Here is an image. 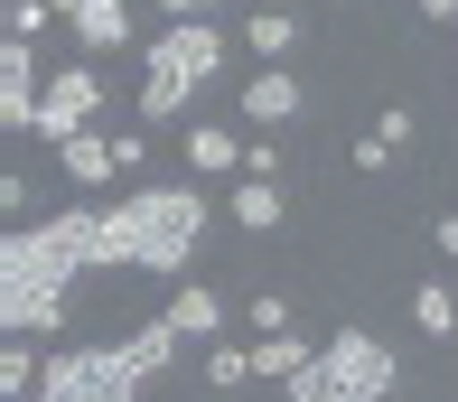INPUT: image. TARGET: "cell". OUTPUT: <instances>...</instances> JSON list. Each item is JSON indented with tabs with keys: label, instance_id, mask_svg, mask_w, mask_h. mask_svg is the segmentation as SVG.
Here are the masks:
<instances>
[{
	"label": "cell",
	"instance_id": "1",
	"mask_svg": "<svg viewBox=\"0 0 458 402\" xmlns=\"http://www.w3.org/2000/svg\"><path fill=\"white\" fill-rule=\"evenodd\" d=\"M206 244V187L197 178H169V187H122L113 206H85V252L94 271H159L178 281Z\"/></svg>",
	"mask_w": 458,
	"mask_h": 402
},
{
	"label": "cell",
	"instance_id": "2",
	"mask_svg": "<svg viewBox=\"0 0 458 402\" xmlns=\"http://www.w3.org/2000/svg\"><path fill=\"white\" fill-rule=\"evenodd\" d=\"M94 271L85 252V206H56L0 235V328L10 337H56L66 328V290Z\"/></svg>",
	"mask_w": 458,
	"mask_h": 402
},
{
	"label": "cell",
	"instance_id": "3",
	"mask_svg": "<svg viewBox=\"0 0 458 402\" xmlns=\"http://www.w3.org/2000/svg\"><path fill=\"white\" fill-rule=\"evenodd\" d=\"M216 75H225V29L216 19H159L150 56H140V132L178 122Z\"/></svg>",
	"mask_w": 458,
	"mask_h": 402
},
{
	"label": "cell",
	"instance_id": "4",
	"mask_svg": "<svg viewBox=\"0 0 458 402\" xmlns=\"http://www.w3.org/2000/svg\"><path fill=\"white\" fill-rule=\"evenodd\" d=\"M140 384L150 374L131 365V346H56L47 374H38V402H140Z\"/></svg>",
	"mask_w": 458,
	"mask_h": 402
},
{
	"label": "cell",
	"instance_id": "5",
	"mask_svg": "<svg viewBox=\"0 0 458 402\" xmlns=\"http://www.w3.org/2000/svg\"><path fill=\"white\" fill-rule=\"evenodd\" d=\"M318 365H327V384H337L346 402H393V393H403V365H393V346H384V337H365L356 319L327 328Z\"/></svg>",
	"mask_w": 458,
	"mask_h": 402
},
{
	"label": "cell",
	"instance_id": "6",
	"mask_svg": "<svg viewBox=\"0 0 458 402\" xmlns=\"http://www.w3.org/2000/svg\"><path fill=\"white\" fill-rule=\"evenodd\" d=\"M103 94H113L103 56H75V66H56V75H47V103H38V141H56V150H66V141L103 113Z\"/></svg>",
	"mask_w": 458,
	"mask_h": 402
},
{
	"label": "cell",
	"instance_id": "7",
	"mask_svg": "<svg viewBox=\"0 0 458 402\" xmlns=\"http://www.w3.org/2000/svg\"><path fill=\"white\" fill-rule=\"evenodd\" d=\"M38 103H47V56L29 38H0V132H38Z\"/></svg>",
	"mask_w": 458,
	"mask_h": 402
},
{
	"label": "cell",
	"instance_id": "8",
	"mask_svg": "<svg viewBox=\"0 0 458 402\" xmlns=\"http://www.w3.org/2000/svg\"><path fill=\"white\" fill-rule=\"evenodd\" d=\"M300 113H309V84L290 66H253L243 75V122H253V132H281V122H300Z\"/></svg>",
	"mask_w": 458,
	"mask_h": 402
},
{
	"label": "cell",
	"instance_id": "9",
	"mask_svg": "<svg viewBox=\"0 0 458 402\" xmlns=\"http://www.w3.org/2000/svg\"><path fill=\"white\" fill-rule=\"evenodd\" d=\"M56 19L85 38V56H122L131 47V0H56Z\"/></svg>",
	"mask_w": 458,
	"mask_h": 402
},
{
	"label": "cell",
	"instance_id": "10",
	"mask_svg": "<svg viewBox=\"0 0 458 402\" xmlns=\"http://www.w3.org/2000/svg\"><path fill=\"white\" fill-rule=\"evenodd\" d=\"M243 122H187L178 132V150H187V168H197V178H243Z\"/></svg>",
	"mask_w": 458,
	"mask_h": 402
},
{
	"label": "cell",
	"instance_id": "11",
	"mask_svg": "<svg viewBox=\"0 0 458 402\" xmlns=\"http://www.w3.org/2000/svg\"><path fill=\"white\" fill-rule=\"evenodd\" d=\"M169 328L187 337V346H216V337H225V290L216 281H178L169 290Z\"/></svg>",
	"mask_w": 458,
	"mask_h": 402
},
{
	"label": "cell",
	"instance_id": "12",
	"mask_svg": "<svg viewBox=\"0 0 458 402\" xmlns=\"http://www.w3.org/2000/svg\"><path fill=\"white\" fill-rule=\"evenodd\" d=\"M56 168H66V178L85 187V197H103V187L122 178V141H113V132H75L66 150H56Z\"/></svg>",
	"mask_w": 458,
	"mask_h": 402
},
{
	"label": "cell",
	"instance_id": "13",
	"mask_svg": "<svg viewBox=\"0 0 458 402\" xmlns=\"http://www.w3.org/2000/svg\"><path fill=\"white\" fill-rule=\"evenodd\" d=\"M225 216H234L243 235H281L290 197H281V178H234V197H225Z\"/></svg>",
	"mask_w": 458,
	"mask_h": 402
},
{
	"label": "cell",
	"instance_id": "14",
	"mask_svg": "<svg viewBox=\"0 0 458 402\" xmlns=\"http://www.w3.org/2000/svg\"><path fill=\"white\" fill-rule=\"evenodd\" d=\"M300 365H318V346H309L300 328H281V337H253V384H290Z\"/></svg>",
	"mask_w": 458,
	"mask_h": 402
},
{
	"label": "cell",
	"instance_id": "15",
	"mask_svg": "<svg viewBox=\"0 0 458 402\" xmlns=\"http://www.w3.org/2000/svg\"><path fill=\"white\" fill-rule=\"evenodd\" d=\"M243 47H253L262 66H281V56L300 47V10H243Z\"/></svg>",
	"mask_w": 458,
	"mask_h": 402
},
{
	"label": "cell",
	"instance_id": "16",
	"mask_svg": "<svg viewBox=\"0 0 458 402\" xmlns=\"http://www.w3.org/2000/svg\"><path fill=\"white\" fill-rule=\"evenodd\" d=\"M411 328H421L430 346H449L458 337V290L449 281H411Z\"/></svg>",
	"mask_w": 458,
	"mask_h": 402
},
{
	"label": "cell",
	"instance_id": "17",
	"mask_svg": "<svg viewBox=\"0 0 458 402\" xmlns=\"http://www.w3.org/2000/svg\"><path fill=\"white\" fill-rule=\"evenodd\" d=\"M38 374H47L38 337H10V346H0V402H38Z\"/></svg>",
	"mask_w": 458,
	"mask_h": 402
},
{
	"label": "cell",
	"instance_id": "18",
	"mask_svg": "<svg viewBox=\"0 0 458 402\" xmlns=\"http://www.w3.org/2000/svg\"><path fill=\"white\" fill-rule=\"evenodd\" d=\"M197 374H206V393H234V384H253V346L216 337V346H197Z\"/></svg>",
	"mask_w": 458,
	"mask_h": 402
},
{
	"label": "cell",
	"instance_id": "19",
	"mask_svg": "<svg viewBox=\"0 0 458 402\" xmlns=\"http://www.w3.org/2000/svg\"><path fill=\"white\" fill-rule=\"evenodd\" d=\"M47 19H56V0H0V38H29V47H38Z\"/></svg>",
	"mask_w": 458,
	"mask_h": 402
},
{
	"label": "cell",
	"instance_id": "20",
	"mask_svg": "<svg viewBox=\"0 0 458 402\" xmlns=\"http://www.w3.org/2000/svg\"><path fill=\"white\" fill-rule=\"evenodd\" d=\"M243 328H253V337H281L290 328V300H281V290H253V300H243Z\"/></svg>",
	"mask_w": 458,
	"mask_h": 402
},
{
	"label": "cell",
	"instance_id": "21",
	"mask_svg": "<svg viewBox=\"0 0 458 402\" xmlns=\"http://www.w3.org/2000/svg\"><path fill=\"white\" fill-rule=\"evenodd\" d=\"M346 159H356V178H384V168H393V159H403V150H393V141H384V132H356V150H346Z\"/></svg>",
	"mask_w": 458,
	"mask_h": 402
},
{
	"label": "cell",
	"instance_id": "22",
	"mask_svg": "<svg viewBox=\"0 0 458 402\" xmlns=\"http://www.w3.org/2000/svg\"><path fill=\"white\" fill-rule=\"evenodd\" d=\"M290 402H346L337 384H327V365H300V374H290V384H281Z\"/></svg>",
	"mask_w": 458,
	"mask_h": 402
},
{
	"label": "cell",
	"instance_id": "23",
	"mask_svg": "<svg viewBox=\"0 0 458 402\" xmlns=\"http://www.w3.org/2000/svg\"><path fill=\"white\" fill-rule=\"evenodd\" d=\"M243 178H281V141H272V132L243 141Z\"/></svg>",
	"mask_w": 458,
	"mask_h": 402
},
{
	"label": "cell",
	"instance_id": "24",
	"mask_svg": "<svg viewBox=\"0 0 458 402\" xmlns=\"http://www.w3.org/2000/svg\"><path fill=\"white\" fill-rule=\"evenodd\" d=\"M0 206H10V225H29V206H38V187L19 178V168H10V178H0Z\"/></svg>",
	"mask_w": 458,
	"mask_h": 402
},
{
	"label": "cell",
	"instance_id": "25",
	"mask_svg": "<svg viewBox=\"0 0 458 402\" xmlns=\"http://www.w3.org/2000/svg\"><path fill=\"white\" fill-rule=\"evenodd\" d=\"M122 141V178H140V168H150V132H113Z\"/></svg>",
	"mask_w": 458,
	"mask_h": 402
},
{
	"label": "cell",
	"instance_id": "26",
	"mask_svg": "<svg viewBox=\"0 0 458 402\" xmlns=\"http://www.w3.org/2000/svg\"><path fill=\"white\" fill-rule=\"evenodd\" d=\"M216 10H234V0H159V19H216Z\"/></svg>",
	"mask_w": 458,
	"mask_h": 402
},
{
	"label": "cell",
	"instance_id": "27",
	"mask_svg": "<svg viewBox=\"0 0 458 402\" xmlns=\"http://www.w3.org/2000/svg\"><path fill=\"white\" fill-rule=\"evenodd\" d=\"M411 10H421L430 29H458V0H411Z\"/></svg>",
	"mask_w": 458,
	"mask_h": 402
},
{
	"label": "cell",
	"instance_id": "28",
	"mask_svg": "<svg viewBox=\"0 0 458 402\" xmlns=\"http://www.w3.org/2000/svg\"><path fill=\"white\" fill-rule=\"evenodd\" d=\"M430 244H440L449 262H458V216H440V225H430Z\"/></svg>",
	"mask_w": 458,
	"mask_h": 402
},
{
	"label": "cell",
	"instance_id": "29",
	"mask_svg": "<svg viewBox=\"0 0 458 402\" xmlns=\"http://www.w3.org/2000/svg\"><path fill=\"white\" fill-rule=\"evenodd\" d=\"M449 346H458V337H449Z\"/></svg>",
	"mask_w": 458,
	"mask_h": 402
}]
</instances>
